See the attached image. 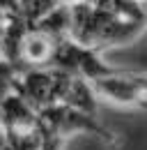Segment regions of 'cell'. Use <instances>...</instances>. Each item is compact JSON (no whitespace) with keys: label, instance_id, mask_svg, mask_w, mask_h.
Listing matches in <instances>:
<instances>
[{"label":"cell","instance_id":"obj_1","mask_svg":"<svg viewBox=\"0 0 147 150\" xmlns=\"http://www.w3.org/2000/svg\"><path fill=\"white\" fill-rule=\"evenodd\" d=\"M39 127L55 132L62 139H67L71 134H88V136H94V139L108 143L113 148L120 146V139L115 136V132H110L97 115L83 113L78 109H74V106H67V104L41 109L39 111Z\"/></svg>","mask_w":147,"mask_h":150},{"label":"cell","instance_id":"obj_2","mask_svg":"<svg viewBox=\"0 0 147 150\" xmlns=\"http://www.w3.org/2000/svg\"><path fill=\"white\" fill-rule=\"evenodd\" d=\"M92 86L97 97L104 102H110L122 109H147V97L136 90V86L122 74L120 67H115L113 74L92 81Z\"/></svg>","mask_w":147,"mask_h":150},{"label":"cell","instance_id":"obj_3","mask_svg":"<svg viewBox=\"0 0 147 150\" xmlns=\"http://www.w3.org/2000/svg\"><path fill=\"white\" fill-rule=\"evenodd\" d=\"M0 125L5 134L30 132L39 127V111L32 109L18 93H12L0 99Z\"/></svg>","mask_w":147,"mask_h":150},{"label":"cell","instance_id":"obj_4","mask_svg":"<svg viewBox=\"0 0 147 150\" xmlns=\"http://www.w3.org/2000/svg\"><path fill=\"white\" fill-rule=\"evenodd\" d=\"M55 44L51 37H46L39 30H30L21 49V69H32V67H51L55 58Z\"/></svg>","mask_w":147,"mask_h":150},{"label":"cell","instance_id":"obj_5","mask_svg":"<svg viewBox=\"0 0 147 150\" xmlns=\"http://www.w3.org/2000/svg\"><path fill=\"white\" fill-rule=\"evenodd\" d=\"M71 25H74L71 5H60V7H55L53 12H48L41 21H37L32 28L39 30V33H44L46 37H51L57 44L62 39L71 37Z\"/></svg>","mask_w":147,"mask_h":150},{"label":"cell","instance_id":"obj_6","mask_svg":"<svg viewBox=\"0 0 147 150\" xmlns=\"http://www.w3.org/2000/svg\"><path fill=\"white\" fill-rule=\"evenodd\" d=\"M67 106H74L83 113H90V115H97V104H99V97L94 93V86L92 81L83 79V76H74L71 88H69V95H67Z\"/></svg>","mask_w":147,"mask_h":150},{"label":"cell","instance_id":"obj_7","mask_svg":"<svg viewBox=\"0 0 147 150\" xmlns=\"http://www.w3.org/2000/svg\"><path fill=\"white\" fill-rule=\"evenodd\" d=\"M39 134H41V150H62V143H64L62 136H57L55 132L46 127H39Z\"/></svg>","mask_w":147,"mask_h":150},{"label":"cell","instance_id":"obj_8","mask_svg":"<svg viewBox=\"0 0 147 150\" xmlns=\"http://www.w3.org/2000/svg\"><path fill=\"white\" fill-rule=\"evenodd\" d=\"M120 69H122V67H120ZM122 74H124L129 81L136 86V90H138V93H143V95L147 97V74H145V72H136V69H122Z\"/></svg>","mask_w":147,"mask_h":150},{"label":"cell","instance_id":"obj_9","mask_svg":"<svg viewBox=\"0 0 147 150\" xmlns=\"http://www.w3.org/2000/svg\"><path fill=\"white\" fill-rule=\"evenodd\" d=\"M0 12H5L9 16H23L21 0H0Z\"/></svg>","mask_w":147,"mask_h":150},{"label":"cell","instance_id":"obj_10","mask_svg":"<svg viewBox=\"0 0 147 150\" xmlns=\"http://www.w3.org/2000/svg\"><path fill=\"white\" fill-rule=\"evenodd\" d=\"M9 21H12V16H9V14L0 12V42H2L5 33H7V28H9Z\"/></svg>","mask_w":147,"mask_h":150},{"label":"cell","instance_id":"obj_11","mask_svg":"<svg viewBox=\"0 0 147 150\" xmlns=\"http://www.w3.org/2000/svg\"><path fill=\"white\" fill-rule=\"evenodd\" d=\"M136 2V7L143 12V16H147V0H133Z\"/></svg>","mask_w":147,"mask_h":150},{"label":"cell","instance_id":"obj_12","mask_svg":"<svg viewBox=\"0 0 147 150\" xmlns=\"http://www.w3.org/2000/svg\"><path fill=\"white\" fill-rule=\"evenodd\" d=\"M78 2H83V0H62V5H78Z\"/></svg>","mask_w":147,"mask_h":150}]
</instances>
